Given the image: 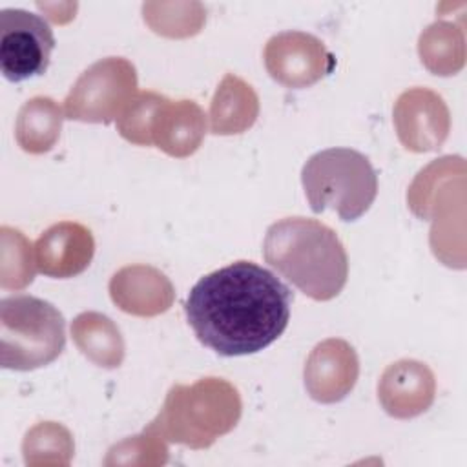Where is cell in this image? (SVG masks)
Instances as JSON below:
<instances>
[{"label": "cell", "instance_id": "7", "mask_svg": "<svg viewBox=\"0 0 467 467\" xmlns=\"http://www.w3.org/2000/svg\"><path fill=\"white\" fill-rule=\"evenodd\" d=\"M55 47L49 24L26 9L0 11V69L11 82L46 73Z\"/></svg>", "mask_w": 467, "mask_h": 467}, {"label": "cell", "instance_id": "6", "mask_svg": "<svg viewBox=\"0 0 467 467\" xmlns=\"http://www.w3.org/2000/svg\"><path fill=\"white\" fill-rule=\"evenodd\" d=\"M135 95V66L122 57H108L82 71L64 99V115L71 120L109 124Z\"/></svg>", "mask_w": 467, "mask_h": 467}, {"label": "cell", "instance_id": "10", "mask_svg": "<svg viewBox=\"0 0 467 467\" xmlns=\"http://www.w3.org/2000/svg\"><path fill=\"white\" fill-rule=\"evenodd\" d=\"M358 372L354 348L343 339H325L316 345L305 363V387L312 400L336 403L354 389Z\"/></svg>", "mask_w": 467, "mask_h": 467}, {"label": "cell", "instance_id": "8", "mask_svg": "<svg viewBox=\"0 0 467 467\" xmlns=\"http://www.w3.org/2000/svg\"><path fill=\"white\" fill-rule=\"evenodd\" d=\"M265 66L274 80L299 89L328 75L336 66V58L314 35L283 31L266 42Z\"/></svg>", "mask_w": 467, "mask_h": 467}, {"label": "cell", "instance_id": "1", "mask_svg": "<svg viewBox=\"0 0 467 467\" xmlns=\"http://www.w3.org/2000/svg\"><path fill=\"white\" fill-rule=\"evenodd\" d=\"M292 299L275 274L252 261H235L192 286L184 314L204 347L226 358L246 356L285 332Z\"/></svg>", "mask_w": 467, "mask_h": 467}, {"label": "cell", "instance_id": "15", "mask_svg": "<svg viewBox=\"0 0 467 467\" xmlns=\"http://www.w3.org/2000/svg\"><path fill=\"white\" fill-rule=\"evenodd\" d=\"M259 113V99L250 84L228 73L210 104V130L215 135H234L248 130Z\"/></svg>", "mask_w": 467, "mask_h": 467}, {"label": "cell", "instance_id": "19", "mask_svg": "<svg viewBox=\"0 0 467 467\" xmlns=\"http://www.w3.org/2000/svg\"><path fill=\"white\" fill-rule=\"evenodd\" d=\"M164 100L166 97L161 93L139 91L115 120L119 133L128 142H133L139 146H150L153 120Z\"/></svg>", "mask_w": 467, "mask_h": 467}, {"label": "cell", "instance_id": "9", "mask_svg": "<svg viewBox=\"0 0 467 467\" xmlns=\"http://www.w3.org/2000/svg\"><path fill=\"white\" fill-rule=\"evenodd\" d=\"M394 124L401 144L410 151H431L449 133V109L440 95L427 88L401 93L394 106Z\"/></svg>", "mask_w": 467, "mask_h": 467}, {"label": "cell", "instance_id": "2", "mask_svg": "<svg viewBox=\"0 0 467 467\" xmlns=\"http://www.w3.org/2000/svg\"><path fill=\"white\" fill-rule=\"evenodd\" d=\"M265 261L314 301H330L345 286L348 257L332 228L306 217H286L268 226Z\"/></svg>", "mask_w": 467, "mask_h": 467}, {"label": "cell", "instance_id": "13", "mask_svg": "<svg viewBox=\"0 0 467 467\" xmlns=\"http://www.w3.org/2000/svg\"><path fill=\"white\" fill-rule=\"evenodd\" d=\"M173 286L157 268L148 265H130L113 274L109 296L113 303L128 314L151 317L166 312L173 303Z\"/></svg>", "mask_w": 467, "mask_h": 467}, {"label": "cell", "instance_id": "21", "mask_svg": "<svg viewBox=\"0 0 467 467\" xmlns=\"http://www.w3.org/2000/svg\"><path fill=\"white\" fill-rule=\"evenodd\" d=\"M22 451H24V462L27 465H38L42 452L55 454L58 463H66L64 460H60V452L71 454L73 441H71L67 429H64L62 425H58L55 421H44V423L35 425L26 434Z\"/></svg>", "mask_w": 467, "mask_h": 467}, {"label": "cell", "instance_id": "18", "mask_svg": "<svg viewBox=\"0 0 467 467\" xmlns=\"http://www.w3.org/2000/svg\"><path fill=\"white\" fill-rule=\"evenodd\" d=\"M0 285L5 290L26 288L35 277V257L31 243L20 230L2 226L0 230Z\"/></svg>", "mask_w": 467, "mask_h": 467}, {"label": "cell", "instance_id": "12", "mask_svg": "<svg viewBox=\"0 0 467 467\" xmlns=\"http://www.w3.org/2000/svg\"><path fill=\"white\" fill-rule=\"evenodd\" d=\"M434 376L425 363L400 359L389 365L378 383V398L387 414L394 418H414L434 401Z\"/></svg>", "mask_w": 467, "mask_h": 467}, {"label": "cell", "instance_id": "20", "mask_svg": "<svg viewBox=\"0 0 467 467\" xmlns=\"http://www.w3.org/2000/svg\"><path fill=\"white\" fill-rule=\"evenodd\" d=\"M462 31L449 22H436L429 26L420 36L421 62L436 75H452V53L454 38H460Z\"/></svg>", "mask_w": 467, "mask_h": 467}, {"label": "cell", "instance_id": "17", "mask_svg": "<svg viewBox=\"0 0 467 467\" xmlns=\"http://www.w3.org/2000/svg\"><path fill=\"white\" fill-rule=\"evenodd\" d=\"M62 111L49 97H33L18 111L15 137L27 153H46L58 140Z\"/></svg>", "mask_w": 467, "mask_h": 467}, {"label": "cell", "instance_id": "5", "mask_svg": "<svg viewBox=\"0 0 467 467\" xmlns=\"http://www.w3.org/2000/svg\"><path fill=\"white\" fill-rule=\"evenodd\" d=\"M66 347V321L49 303L35 296L0 301V365L35 370L55 361Z\"/></svg>", "mask_w": 467, "mask_h": 467}, {"label": "cell", "instance_id": "3", "mask_svg": "<svg viewBox=\"0 0 467 467\" xmlns=\"http://www.w3.org/2000/svg\"><path fill=\"white\" fill-rule=\"evenodd\" d=\"M239 416L237 389L221 378H204L190 387H171L162 410L148 429L170 441L206 449L219 436L230 432Z\"/></svg>", "mask_w": 467, "mask_h": 467}, {"label": "cell", "instance_id": "11", "mask_svg": "<svg viewBox=\"0 0 467 467\" xmlns=\"http://www.w3.org/2000/svg\"><path fill=\"white\" fill-rule=\"evenodd\" d=\"M95 254L91 232L73 221H62L49 226L35 243L36 268L57 279H67L82 274Z\"/></svg>", "mask_w": 467, "mask_h": 467}, {"label": "cell", "instance_id": "4", "mask_svg": "<svg viewBox=\"0 0 467 467\" xmlns=\"http://www.w3.org/2000/svg\"><path fill=\"white\" fill-rule=\"evenodd\" d=\"M301 182L314 213L332 208L345 223L361 217L378 193L376 170L363 153L350 148L314 153L301 170Z\"/></svg>", "mask_w": 467, "mask_h": 467}, {"label": "cell", "instance_id": "16", "mask_svg": "<svg viewBox=\"0 0 467 467\" xmlns=\"http://www.w3.org/2000/svg\"><path fill=\"white\" fill-rule=\"evenodd\" d=\"M71 336L78 350L99 367L115 368L124 359V339L108 316L78 314L71 323Z\"/></svg>", "mask_w": 467, "mask_h": 467}, {"label": "cell", "instance_id": "14", "mask_svg": "<svg viewBox=\"0 0 467 467\" xmlns=\"http://www.w3.org/2000/svg\"><path fill=\"white\" fill-rule=\"evenodd\" d=\"M206 115L193 100L166 99L151 128V144L171 157H188L201 146Z\"/></svg>", "mask_w": 467, "mask_h": 467}]
</instances>
